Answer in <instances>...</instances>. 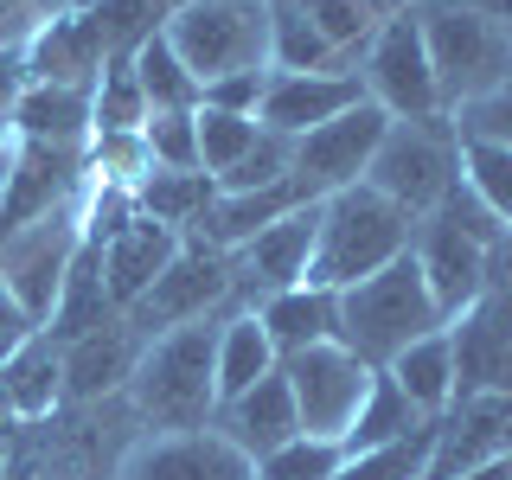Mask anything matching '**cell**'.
Here are the masks:
<instances>
[{
	"mask_svg": "<svg viewBox=\"0 0 512 480\" xmlns=\"http://www.w3.org/2000/svg\"><path fill=\"white\" fill-rule=\"evenodd\" d=\"M218 327H224V314H205V320H186L173 333H154L141 346L135 378H128V404H135L141 429H154V436L212 429V416H218Z\"/></svg>",
	"mask_w": 512,
	"mask_h": 480,
	"instance_id": "6da1fadb",
	"label": "cell"
},
{
	"mask_svg": "<svg viewBox=\"0 0 512 480\" xmlns=\"http://www.w3.org/2000/svg\"><path fill=\"white\" fill-rule=\"evenodd\" d=\"M410 244H416V218L359 180V186L333 192V199H320V237H314L308 282L340 295V288L378 276L384 263H397Z\"/></svg>",
	"mask_w": 512,
	"mask_h": 480,
	"instance_id": "7a4b0ae2",
	"label": "cell"
},
{
	"mask_svg": "<svg viewBox=\"0 0 512 480\" xmlns=\"http://www.w3.org/2000/svg\"><path fill=\"white\" fill-rule=\"evenodd\" d=\"M436 327H448V320L436 308V295H429L423 269H416V250H404L397 263H384L378 276L340 288V333H333V340L346 352H359L372 372H384L397 352L416 346Z\"/></svg>",
	"mask_w": 512,
	"mask_h": 480,
	"instance_id": "3957f363",
	"label": "cell"
},
{
	"mask_svg": "<svg viewBox=\"0 0 512 480\" xmlns=\"http://www.w3.org/2000/svg\"><path fill=\"white\" fill-rule=\"evenodd\" d=\"M416 20H423V45L429 64H436V90L448 116H461L468 103L512 84V32L493 13L461 7V0H416Z\"/></svg>",
	"mask_w": 512,
	"mask_h": 480,
	"instance_id": "277c9868",
	"label": "cell"
},
{
	"mask_svg": "<svg viewBox=\"0 0 512 480\" xmlns=\"http://www.w3.org/2000/svg\"><path fill=\"white\" fill-rule=\"evenodd\" d=\"M365 186L404 205L410 218H429L448 192L461 186V135L455 116H423V122H391L365 167Z\"/></svg>",
	"mask_w": 512,
	"mask_h": 480,
	"instance_id": "5b68a950",
	"label": "cell"
},
{
	"mask_svg": "<svg viewBox=\"0 0 512 480\" xmlns=\"http://www.w3.org/2000/svg\"><path fill=\"white\" fill-rule=\"evenodd\" d=\"M160 32L192 64L199 84L269 64V7L263 0H173Z\"/></svg>",
	"mask_w": 512,
	"mask_h": 480,
	"instance_id": "8992f818",
	"label": "cell"
},
{
	"mask_svg": "<svg viewBox=\"0 0 512 480\" xmlns=\"http://www.w3.org/2000/svg\"><path fill=\"white\" fill-rule=\"evenodd\" d=\"M365 96L384 109L391 122H423V116H448L442 90H436V64L423 45V20H416V0L397 7L378 26V39L365 45Z\"/></svg>",
	"mask_w": 512,
	"mask_h": 480,
	"instance_id": "52a82bcc",
	"label": "cell"
},
{
	"mask_svg": "<svg viewBox=\"0 0 512 480\" xmlns=\"http://www.w3.org/2000/svg\"><path fill=\"white\" fill-rule=\"evenodd\" d=\"M231 295H237L231 256L212 250V244H199V237H186L180 256L160 269V282L135 301V308H128V327H135L141 340H154V333H173V327H186V320L231 314L237 308Z\"/></svg>",
	"mask_w": 512,
	"mask_h": 480,
	"instance_id": "ba28073f",
	"label": "cell"
},
{
	"mask_svg": "<svg viewBox=\"0 0 512 480\" xmlns=\"http://www.w3.org/2000/svg\"><path fill=\"white\" fill-rule=\"evenodd\" d=\"M90 180V148H45V141H13L7 186H0V237L26 231L39 218L77 212Z\"/></svg>",
	"mask_w": 512,
	"mask_h": 480,
	"instance_id": "9c48e42d",
	"label": "cell"
},
{
	"mask_svg": "<svg viewBox=\"0 0 512 480\" xmlns=\"http://www.w3.org/2000/svg\"><path fill=\"white\" fill-rule=\"evenodd\" d=\"M282 378L295 391L301 436H333V442L352 429L365 391H372V365L359 352H346L340 340H320L308 352H295V359H282Z\"/></svg>",
	"mask_w": 512,
	"mask_h": 480,
	"instance_id": "30bf717a",
	"label": "cell"
},
{
	"mask_svg": "<svg viewBox=\"0 0 512 480\" xmlns=\"http://www.w3.org/2000/svg\"><path fill=\"white\" fill-rule=\"evenodd\" d=\"M77 250H84V224H77V212L26 224V231L0 237V288L45 327L52 308H58V295H64V276H71Z\"/></svg>",
	"mask_w": 512,
	"mask_h": 480,
	"instance_id": "8fae6325",
	"label": "cell"
},
{
	"mask_svg": "<svg viewBox=\"0 0 512 480\" xmlns=\"http://www.w3.org/2000/svg\"><path fill=\"white\" fill-rule=\"evenodd\" d=\"M384 128H391V116L365 96L346 116L320 122L314 135H301L295 141V180L308 186V199H333V192L359 186L365 167H372V154H378V141H384Z\"/></svg>",
	"mask_w": 512,
	"mask_h": 480,
	"instance_id": "7c38bea8",
	"label": "cell"
},
{
	"mask_svg": "<svg viewBox=\"0 0 512 480\" xmlns=\"http://www.w3.org/2000/svg\"><path fill=\"white\" fill-rule=\"evenodd\" d=\"M512 455V391H468L455 410L436 416V455H429L423 480H461Z\"/></svg>",
	"mask_w": 512,
	"mask_h": 480,
	"instance_id": "4fadbf2b",
	"label": "cell"
},
{
	"mask_svg": "<svg viewBox=\"0 0 512 480\" xmlns=\"http://www.w3.org/2000/svg\"><path fill=\"white\" fill-rule=\"evenodd\" d=\"M314 237H320V199L288 212L282 224H269L244 250H231V276H237L231 301L237 308H256V301L282 295V288H301L308 282V263H314Z\"/></svg>",
	"mask_w": 512,
	"mask_h": 480,
	"instance_id": "5bb4252c",
	"label": "cell"
},
{
	"mask_svg": "<svg viewBox=\"0 0 512 480\" xmlns=\"http://www.w3.org/2000/svg\"><path fill=\"white\" fill-rule=\"evenodd\" d=\"M26 77L32 84H64V90H96L109 64V39H103V20L90 7H58L45 13L39 26L26 32Z\"/></svg>",
	"mask_w": 512,
	"mask_h": 480,
	"instance_id": "9a60e30c",
	"label": "cell"
},
{
	"mask_svg": "<svg viewBox=\"0 0 512 480\" xmlns=\"http://www.w3.org/2000/svg\"><path fill=\"white\" fill-rule=\"evenodd\" d=\"M109 480H256V461L237 455L218 429H180V436H141Z\"/></svg>",
	"mask_w": 512,
	"mask_h": 480,
	"instance_id": "2e32d148",
	"label": "cell"
},
{
	"mask_svg": "<svg viewBox=\"0 0 512 480\" xmlns=\"http://www.w3.org/2000/svg\"><path fill=\"white\" fill-rule=\"evenodd\" d=\"M352 103H365V77L359 71H269L256 122H263L269 135H282V141H301V135H314L320 122L346 116Z\"/></svg>",
	"mask_w": 512,
	"mask_h": 480,
	"instance_id": "e0dca14e",
	"label": "cell"
},
{
	"mask_svg": "<svg viewBox=\"0 0 512 480\" xmlns=\"http://www.w3.org/2000/svg\"><path fill=\"white\" fill-rule=\"evenodd\" d=\"M141 333L122 320L84 333V340L64 346V404H103V397H122L128 378H135V359H141Z\"/></svg>",
	"mask_w": 512,
	"mask_h": 480,
	"instance_id": "ac0fdd59",
	"label": "cell"
},
{
	"mask_svg": "<svg viewBox=\"0 0 512 480\" xmlns=\"http://www.w3.org/2000/svg\"><path fill=\"white\" fill-rule=\"evenodd\" d=\"M212 429L237 448V455H250V461H269L276 448L295 442V436H301V410H295V391H288L282 365H276L263 384H256V391L237 397V404H224V410L212 416Z\"/></svg>",
	"mask_w": 512,
	"mask_h": 480,
	"instance_id": "d6986e66",
	"label": "cell"
},
{
	"mask_svg": "<svg viewBox=\"0 0 512 480\" xmlns=\"http://www.w3.org/2000/svg\"><path fill=\"white\" fill-rule=\"evenodd\" d=\"M180 244H186V237L173 231V224H154L148 212H135V218H128L122 231L103 244V282H109V295H116L122 314L160 282V269L180 256Z\"/></svg>",
	"mask_w": 512,
	"mask_h": 480,
	"instance_id": "ffe728a7",
	"label": "cell"
},
{
	"mask_svg": "<svg viewBox=\"0 0 512 480\" xmlns=\"http://www.w3.org/2000/svg\"><path fill=\"white\" fill-rule=\"evenodd\" d=\"M0 404L20 416V423H39V416H52L64 404V346L45 327L0 365Z\"/></svg>",
	"mask_w": 512,
	"mask_h": 480,
	"instance_id": "44dd1931",
	"label": "cell"
},
{
	"mask_svg": "<svg viewBox=\"0 0 512 480\" xmlns=\"http://www.w3.org/2000/svg\"><path fill=\"white\" fill-rule=\"evenodd\" d=\"M250 314L263 320V333L276 340L282 359H295V352H308V346H320V340L340 333V295H333V288H314V282L282 288V295L256 301Z\"/></svg>",
	"mask_w": 512,
	"mask_h": 480,
	"instance_id": "7402d4cb",
	"label": "cell"
},
{
	"mask_svg": "<svg viewBox=\"0 0 512 480\" xmlns=\"http://www.w3.org/2000/svg\"><path fill=\"white\" fill-rule=\"evenodd\" d=\"M397 384H404V397L423 416H448L461 397V359H455V327H436L423 333L416 346H404L391 365H384Z\"/></svg>",
	"mask_w": 512,
	"mask_h": 480,
	"instance_id": "603a6c76",
	"label": "cell"
},
{
	"mask_svg": "<svg viewBox=\"0 0 512 480\" xmlns=\"http://www.w3.org/2000/svg\"><path fill=\"white\" fill-rule=\"evenodd\" d=\"M13 141H45V148H90L96 116H90V90H64V84H26L20 109H13Z\"/></svg>",
	"mask_w": 512,
	"mask_h": 480,
	"instance_id": "cb8c5ba5",
	"label": "cell"
},
{
	"mask_svg": "<svg viewBox=\"0 0 512 480\" xmlns=\"http://www.w3.org/2000/svg\"><path fill=\"white\" fill-rule=\"evenodd\" d=\"M109 320H122V308L103 282V244L84 237V250L71 256V276H64V295H58L52 320H45V333H52L58 346H71V340H84V333L109 327Z\"/></svg>",
	"mask_w": 512,
	"mask_h": 480,
	"instance_id": "d4e9b609",
	"label": "cell"
},
{
	"mask_svg": "<svg viewBox=\"0 0 512 480\" xmlns=\"http://www.w3.org/2000/svg\"><path fill=\"white\" fill-rule=\"evenodd\" d=\"M276 365H282V352L263 333V320H256L250 308L224 314V327H218V410L237 404L244 391H256Z\"/></svg>",
	"mask_w": 512,
	"mask_h": 480,
	"instance_id": "484cf974",
	"label": "cell"
},
{
	"mask_svg": "<svg viewBox=\"0 0 512 480\" xmlns=\"http://www.w3.org/2000/svg\"><path fill=\"white\" fill-rule=\"evenodd\" d=\"M423 423H436V416L416 410L391 372H372V391H365V404H359V416H352V429L340 442H346V455H372V448H391V442L416 436Z\"/></svg>",
	"mask_w": 512,
	"mask_h": 480,
	"instance_id": "4316f807",
	"label": "cell"
},
{
	"mask_svg": "<svg viewBox=\"0 0 512 480\" xmlns=\"http://www.w3.org/2000/svg\"><path fill=\"white\" fill-rule=\"evenodd\" d=\"M218 199V180L212 173H173V167H154L148 180L135 186V212H148L154 224H173V231H192V224L205 218V205Z\"/></svg>",
	"mask_w": 512,
	"mask_h": 480,
	"instance_id": "83f0119b",
	"label": "cell"
},
{
	"mask_svg": "<svg viewBox=\"0 0 512 480\" xmlns=\"http://www.w3.org/2000/svg\"><path fill=\"white\" fill-rule=\"evenodd\" d=\"M90 116H96V135H141L148 128V96H141V77H135V52H109L103 77L90 90Z\"/></svg>",
	"mask_w": 512,
	"mask_h": 480,
	"instance_id": "f1b7e54d",
	"label": "cell"
},
{
	"mask_svg": "<svg viewBox=\"0 0 512 480\" xmlns=\"http://www.w3.org/2000/svg\"><path fill=\"white\" fill-rule=\"evenodd\" d=\"M135 77H141V96H148V116L154 109H199L205 103V84L192 77V64L173 52L167 32H154L148 45H135Z\"/></svg>",
	"mask_w": 512,
	"mask_h": 480,
	"instance_id": "f546056e",
	"label": "cell"
},
{
	"mask_svg": "<svg viewBox=\"0 0 512 480\" xmlns=\"http://www.w3.org/2000/svg\"><path fill=\"white\" fill-rule=\"evenodd\" d=\"M301 13L320 26V39L333 45V58H346V52H365V45L378 39V26L391 20V0H295Z\"/></svg>",
	"mask_w": 512,
	"mask_h": 480,
	"instance_id": "4dcf8cb0",
	"label": "cell"
},
{
	"mask_svg": "<svg viewBox=\"0 0 512 480\" xmlns=\"http://www.w3.org/2000/svg\"><path fill=\"white\" fill-rule=\"evenodd\" d=\"M333 45L301 7H269V71H333Z\"/></svg>",
	"mask_w": 512,
	"mask_h": 480,
	"instance_id": "1f68e13d",
	"label": "cell"
},
{
	"mask_svg": "<svg viewBox=\"0 0 512 480\" xmlns=\"http://www.w3.org/2000/svg\"><path fill=\"white\" fill-rule=\"evenodd\" d=\"M461 186L512 231V148L506 141H461Z\"/></svg>",
	"mask_w": 512,
	"mask_h": 480,
	"instance_id": "d6a6232c",
	"label": "cell"
},
{
	"mask_svg": "<svg viewBox=\"0 0 512 480\" xmlns=\"http://www.w3.org/2000/svg\"><path fill=\"white\" fill-rule=\"evenodd\" d=\"M429 455H436V423H423L416 436L391 442V448H372V455H346V468L333 480H423Z\"/></svg>",
	"mask_w": 512,
	"mask_h": 480,
	"instance_id": "836d02e7",
	"label": "cell"
},
{
	"mask_svg": "<svg viewBox=\"0 0 512 480\" xmlns=\"http://www.w3.org/2000/svg\"><path fill=\"white\" fill-rule=\"evenodd\" d=\"M256 135H263V122L256 116H231V109H205L199 103V167L212 173H231L237 160L256 148Z\"/></svg>",
	"mask_w": 512,
	"mask_h": 480,
	"instance_id": "e575fe53",
	"label": "cell"
},
{
	"mask_svg": "<svg viewBox=\"0 0 512 480\" xmlns=\"http://www.w3.org/2000/svg\"><path fill=\"white\" fill-rule=\"evenodd\" d=\"M346 468V442L333 436H295L269 461H256V480H333Z\"/></svg>",
	"mask_w": 512,
	"mask_h": 480,
	"instance_id": "d590c367",
	"label": "cell"
},
{
	"mask_svg": "<svg viewBox=\"0 0 512 480\" xmlns=\"http://www.w3.org/2000/svg\"><path fill=\"white\" fill-rule=\"evenodd\" d=\"M148 160L154 167H173V173H199V109H154L148 128Z\"/></svg>",
	"mask_w": 512,
	"mask_h": 480,
	"instance_id": "8d00e7d4",
	"label": "cell"
},
{
	"mask_svg": "<svg viewBox=\"0 0 512 480\" xmlns=\"http://www.w3.org/2000/svg\"><path fill=\"white\" fill-rule=\"evenodd\" d=\"M282 180H295V141H282V135H256V148L237 160L231 173H218V192H256V186H282Z\"/></svg>",
	"mask_w": 512,
	"mask_h": 480,
	"instance_id": "74e56055",
	"label": "cell"
},
{
	"mask_svg": "<svg viewBox=\"0 0 512 480\" xmlns=\"http://www.w3.org/2000/svg\"><path fill=\"white\" fill-rule=\"evenodd\" d=\"M455 135L461 141H506L512 148V84H500L493 96H480L455 116Z\"/></svg>",
	"mask_w": 512,
	"mask_h": 480,
	"instance_id": "f35d334b",
	"label": "cell"
},
{
	"mask_svg": "<svg viewBox=\"0 0 512 480\" xmlns=\"http://www.w3.org/2000/svg\"><path fill=\"white\" fill-rule=\"evenodd\" d=\"M263 90H269V64H263V71H231V77H212V84H205V109L256 116V109H263Z\"/></svg>",
	"mask_w": 512,
	"mask_h": 480,
	"instance_id": "ab89813d",
	"label": "cell"
},
{
	"mask_svg": "<svg viewBox=\"0 0 512 480\" xmlns=\"http://www.w3.org/2000/svg\"><path fill=\"white\" fill-rule=\"evenodd\" d=\"M26 45L20 39H0V128L13 122V109H20V96H26Z\"/></svg>",
	"mask_w": 512,
	"mask_h": 480,
	"instance_id": "60d3db41",
	"label": "cell"
},
{
	"mask_svg": "<svg viewBox=\"0 0 512 480\" xmlns=\"http://www.w3.org/2000/svg\"><path fill=\"white\" fill-rule=\"evenodd\" d=\"M32 333H39V320H32V314L20 308V301H13L7 288H0V365H7L13 352H20V346L32 340Z\"/></svg>",
	"mask_w": 512,
	"mask_h": 480,
	"instance_id": "b9f144b4",
	"label": "cell"
},
{
	"mask_svg": "<svg viewBox=\"0 0 512 480\" xmlns=\"http://www.w3.org/2000/svg\"><path fill=\"white\" fill-rule=\"evenodd\" d=\"M7 154H13V128H0V186H7Z\"/></svg>",
	"mask_w": 512,
	"mask_h": 480,
	"instance_id": "7bdbcfd3",
	"label": "cell"
}]
</instances>
